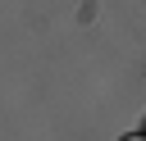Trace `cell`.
<instances>
[{"label": "cell", "mask_w": 146, "mask_h": 141, "mask_svg": "<svg viewBox=\"0 0 146 141\" xmlns=\"http://www.w3.org/2000/svg\"><path fill=\"white\" fill-rule=\"evenodd\" d=\"M119 141H146V132H128V136H119Z\"/></svg>", "instance_id": "cell-1"}]
</instances>
